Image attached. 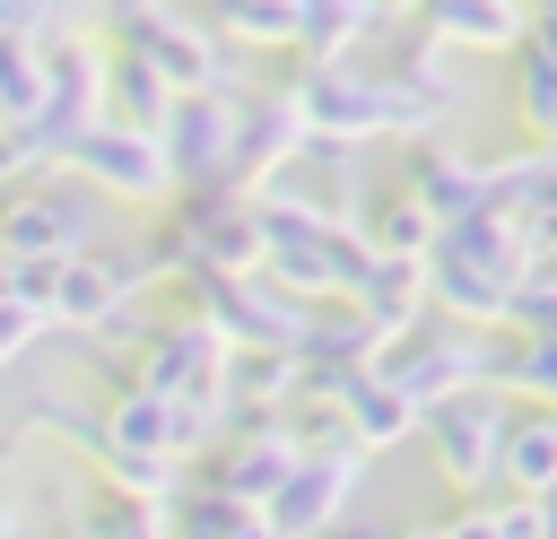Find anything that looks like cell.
<instances>
[{
	"mask_svg": "<svg viewBox=\"0 0 557 539\" xmlns=\"http://www.w3.org/2000/svg\"><path fill=\"white\" fill-rule=\"evenodd\" d=\"M418 539H444V530H418Z\"/></svg>",
	"mask_w": 557,
	"mask_h": 539,
	"instance_id": "cell-1",
	"label": "cell"
}]
</instances>
